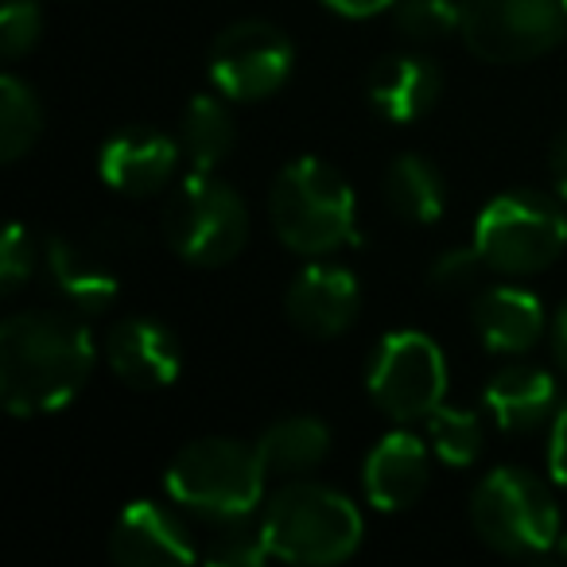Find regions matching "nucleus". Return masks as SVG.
<instances>
[{
    "instance_id": "f257e3e1",
    "label": "nucleus",
    "mask_w": 567,
    "mask_h": 567,
    "mask_svg": "<svg viewBox=\"0 0 567 567\" xmlns=\"http://www.w3.org/2000/svg\"><path fill=\"white\" fill-rule=\"evenodd\" d=\"M94 373V339L63 311H17L0 327V404L17 420L59 412Z\"/></svg>"
},
{
    "instance_id": "f03ea898",
    "label": "nucleus",
    "mask_w": 567,
    "mask_h": 567,
    "mask_svg": "<svg viewBox=\"0 0 567 567\" xmlns=\"http://www.w3.org/2000/svg\"><path fill=\"white\" fill-rule=\"evenodd\" d=\"M272 559L300 567L342 564L362 544V513L347 494L319 482L288 478L260 505Z\"/></svg>"
},
{
    "instance_id": "7ed1b4c3",
    "label": "nucleus",
    "mask_w": 567,
    "mask_h": 567,
    "mask_svg": "<svg viewBox=\"0 0 567 567\" xmlns=\"http://www.w3.org/2000/svg\"><path fill=\"white\" fill-rule=\"evenodd\" d=\"M268 221L300 257H327L354 241V187L323 159H292L268 190Z\"/></svg>"
},
{
    "instance_id": "20e7f679",
    "label": "nucleus",
    "mask_w": 567,
    "mask_h": 567,
    "mask_svg": "<svg viewBox=\"0 0 567 567\" xmlns=\"http://www.w3.org/2000/svg\"><path fill=\"white\" fill-rule=\"evenodd\" d=\"M265 463L257 447L237 440H195L172 458L164 474V489L179 509L198 520L249 517L265 505Z\"/></svg>"
},
{
    "instance_id": "39448f33",
    "label": "nucleus",
    "mask_w": 567,
    "mask_h": 567,
    "mask_svg": "<svg viewBox=\"0 0 567 567\" xmlns=\"http://www.w3.org/2000/svg\"><path fill=\"white\" fill-rule=\"evenodd\" d=\"M474 536L509 559H536L559 544V509L551 489L525 466H497L471 494Z\"/></svg>"
},
{
    "instance_id": "423d86ee",
    "label": "nucleus",
    "mask_w": 567,
    "mask_h": 567,
    "mask_svg": "<svg viewBox=\"0 0 567 567\" xmlns=\"http://www.w3.org/2000/svg\"><path fill=\"white\" fill-rule=\"evenodd\" d=\"M474 249L489 272L536 276L567 249V218L559 203L540 190H505L482 206L474 221Z\"/></svg>"
},
{
    "instance_id": "0eeeda50",
    "label": "nucleus",
    "mask_w": 567,
    "mask_h": 567,
    "mask_svg": "<svg viewBox=\"0 0 567 567\" xmlns=\"http://www.w3.org/2000/svg\"><path fill=\"white\" fill-rule=\"evenodd\" d=\"M159 229L179 260L195 268H221L249 245V210L226 179L195 172L167 198Z\"/></svg>"
},
{
    "instance_id": "6e6552de",
    "label": "nucleus",
    "mask_w": 567,
    "mask_h": 567,
    "mask_svg": "<svg viewBox=\"0 0 567 567\" xmlns=\"http://www.w3.org/2000/svg\"><path fill=\"white\" fill-rule=\"evenodd\" d=\"M458 35L482 63H528L567 35V0H458Z\"/></svg>"
},
{
    "instance_id": "1a4fd4ad",
    "label": "nucleus",
    "mask_w": 567,
    "mask_h": 567,
    "mask_svg": "<svg viewBox=\"0 0 567 567\" xmlns=\"http://www.w3.org/2000/svg\"><path fill=\"white\" fill-rule=\"evenodd\" d=\"M365 385L389 420L416 424L432 416L447 396V358L424 331H393L381 339Z\"/></svg>"
},
{
    "instance_id": "9d476101",
    "label": "nucleus",
    "mask_w": 567,
    "mask_h": 567,
    "mask_svg": "<svg viewBox=\"0 0 567 567\" xmlns=\"http://www.w3.org/2000/svg\"><path fill=\"white\" fill-rule=\"evenodd\" d=\"M296 71L292 40L268 20H237L210 48V82L229 102H265Z\"/></svg>"
},
{
    "instance_id": "9b49d317",
    "label": "nucleus",
    "mask_w": 567,
    "mask_h": 567,
    "mask_svg": "<svg viewBox=\"0 0 567 567\" xmlns=\"http://www.w3.org/2000/svg\"><path fill=\"white\" fill-rule=\"evenodd\" d=\"M284 311H288L296 331L308 339H339L354 327L358 311H362V288L347 268L311 265L292 280V288L284 296Z\"/></svg>"
},
{
    "instance_id": "f8f14e48",
    "label": "nucleus",
    "mask_w": 567,
    "mask_h": 567,
    "mask_svg": "<svg viewBox=\"0 0 567 567\" xmlns=\"http://www.w3.org/2000/svg\"><path fill=\"white\" fill-rule=\"evenodd\" d=\"M105 362L128 389H167L183 370V347L159 319L128 316L105 334Z\"/></svg>"
},
{
    "instance_id": "ddd939ff",
    "label": "nucleus",
    "mask_w": 567,
    "mask_h": 567,
    "mask_svg": "<svg viewBox=\"0 0 567 567\" xmlns=\"http://www.w3.org/2000/svg\"><path fill=\"white\" fill-rule=\"evenodd\" d=\"M110 556L121 567H179L195 564L190 528L167 505L133 502L110 533Z\"/></svg>"
},
{
    "instance_id": "4468645a",
    "label": "nucleus",
    "mask_w": 567,
    "mask_h": 567,
    "mask_svg": "<svg viewBox=\"0 0 567 567\" xmlns=\"http://www.w3.org/2000/svg\"><path fill=\"white\" fill-rule=\"evenodd\" d=\"M183 144L159 128H121L102 144V179L128 198H148L172 183Z\"/></svg>"
},
{
    "instance_id": "2eb2a0df",
    "label": "nucleus",
    "mask_w": 567,
    "mask_h": 567,
    "mask_svg": "<svg viewBox=\"0 0 567 567\" xmlns=\"http://www.w3.org/2000/svg\"><path fill=\"white\" fill-rule=\"evenodd\" d=\"M432 478V455L427 443H420L412 432H389L370 451L362 471L365 502L381 513H401L420 502Z\"/></svg>"
},
{
    "instance_id": "dca6fc26",
    "label": "nucleus",
    "mask_w": 567,
    "mask_h": 567,
    "mask_svg": "<svg viewBox=\"0 0 567 567\" xmlns=\"http://www.w3.org/2000/svg\"><path fill=\"white\" fill-rule=\"evenodd\" d=\"M365 94L385 121L412 125V121L427 117L443 97V71L420 51H401V55H389L373 66Z\"/></svg>"
},
{
    "instance_id": "f3484780",
    "label": "nucleus",
    "mask_w": 567,
    "mask_h": 567,
    "mask_svg": "<svg viewBox=\"0 0 567 567\" xmlns=\"http://www.w3.org/2000/svg\"><path fill=\"white\" fill-rule=\"evenodd\" d=\"M471 323L486 350L517 358L540 342L544 327H548V316H544V303L536 300L528 288L497 284V288H486V292L474 296Z\"/></svg>"
},
{
    "instance_id": "a211bd4d",
    "label": "nucleus",
    "mask_w": 567,
    "mask_h": 567,
    "mask_svg": "<svg viewBox=\"0 0 567 567\" xmlns=\"http://www.w3.org/2000/svg\"><path fill=\"white\" fill-rule=\"evenodd\" d=\"M43 260H48V280L51 292L63 303H71L79 316H105V311L117 303L121 280L110 268V260L97 257V252L82 249L71 237L51 234L43 245Z\"/></svg>"
},
{
    "instance_id": "6ab92c4d",
    "label": "nucleus",
    "mask_w": 567,
    "mask_h": 567,
    "mask_svg": "<svg viewBox=\"0 0 567 567\" xmlns=\"http://www.w3.org/2000/svg\"><path fill=\"white\" fill-rule=\"evenodd\" d=\"M482 401H486V412L494 416V424L502 432L525 435L536 432L540 424H548L559 412V385L540 365L513 362L486 381Z\"/></svg>"
},
{
    "instance_id": "aec40b11",
    "label": "nucleus",
    "mask_w": 567,
    "mask_h": 567,
    "mask_svg": "<svg viewBox=\"0 0 567 567\" xmlns=\"http://www.w3.org/2000/svg\"><path fill=\"white\" fill-rule=\"evenodd\" d=\"M268 478H300L331 455V427L316 416H284L257 440Z\"/></svg>"
},
{
    "instance_id": "412c9836",
    "label": "nucleus",
    "mask_w": 567,
    "mask_h": 567,
    "mask_svg": "<svg viewBox=\"0 0 567 567\" xmlns=\"http://www.w3.org/2000/svg\"><path fill=\"white\" fill-rule=\"evenodd\" d=\"M385 203L396 218L424 226V221L440 218L443 206H447V183H443L440 167L432 159L404 152L385 172Z\"/></svg>"
},
{
    "instance_id": "4be33fe9",
    "label": "nucleus",
    "mask_w": 567,
    "mask_h": 567,
    "mask_svg": "<svg viewBox=\"0 0 567 567\" xmlns=\"http://www.w3.org/2000/svg\"><path fill=\"white\" fill-rule=\"evenodd\" d=\"M179 144L195 172H218V164H226L237 144V121L229 105L214 94L190 97L179 121Z\"/></svg>"
},
{
    "instance_id": "5701e85b",
    "label": "nucleus",
    "mask_w": 567,
    "mask_h": 567,
    "mask_svg": "<svg viewBox=\"0 0 567 567\" xmlns=\"http://www.w3.org/2000/svg\"><path fill=\"white\" fill-rule=\"evenodd\" d=\"M43 136V105L40 94L17 74L0 79V159L17 164L40 144Z\"/></svg>"
},
{
    "instance_id": "b1692460",
    "label": "nucleus",
    "mask_w": 567,
    "mask_h": 567,
    "mask_svg": "<svg viewBox=\"0 0 567 567\" xmlns=\"http://www.w3.org/2000/svg\"><path fill=\"white\" fill-rule=\"evenodd\" d=\"M427 435H432V451L447 466H471L486 447V427H482L478 412L471 409H440L427 416Z\"/></svg>"
},
{
    "instance_id": "393cba45",
    "label": "nucleus",
    "mask_w": 567,
    "mask_h": 567,
    "mask_svg": "<svg viewBox=\"0 0 567 567\" xmlns=\"http://www.w3.org/2000/svg\"><path fill=\"white\" fill-rule=\"evenodd\" d=\"M265 559H272V551H268L260 513H249V517H229V520H210V548H206V564L260 567Z\"/></svg>"
},
{
    "instance_id": "a878e982",
    "label": "nucleus",
    "mask_w": 567,
    "mask_h": 567,
    "mask_svg": "<svg viewBox=\"0 0 567 567\" xmlns=\"http://www.w3.org/2000/svg\"><path fill=\"white\" fill-rule=\"evenodd\" d=\"M393 24L412 43H435L458 32V0H396Z\"/></svg>"
},
{
    "instance_id": "bb28decb",
    "label": "nucleus",
    "mask_w": 567,
    "mask_h": 567,
    "mask_svg": "<svg viewBox=\"0 0 567 567\" xmlns=\"http://www.w3.org/2000/svg\"><path fill=\"white\" fill-rule=\"evenodd\" d=\"M43 35V12L35 0H4L0 9V55L17 63V59L32 55L35 43Z\"/></svg>"
},
{
    "instance_id": "cd10ccee",
    "label": "nucleus",
    "mask_w": 567,
    "mask_h": 567,
    "mask_svg": "<svg viewBox=\"0 0 567 567\" xmlns=\"http://www.w3.org/2000/svg\"><path fill=\"white\" fill-rule=\"evenodd\" d=\"M35 268V245L20 221H9L4 241H0V292L12 296L20 292V284L32 276Z\"/></svg>"
},
{
    "instance_id": "c85d7f7f",
    "label": "nucleus",
    "mask_w": 567,
    "mask_h": 567,
    "mask_svg": "<svg viewBox=\"0 0 567 567\" xmlns=\"http://www.w3.org/2000/svg\"><path fill=\"white\" fill-rule=\"evenodd\" d=\"M486 272V260H482V252L474 245L471 249H447L443 257H435L432 284L443 292H463V288H474Z\"/></svg>"
},
{
    "instance_id": "c756f323",
    "label": "nucleus",
    "mask_w": 567,
    "mask_h": 567,
    "mask_svg": "<svg viewBox=\"0 0 567 567\" xmlns=\"http://www.w3.org/2000/svg\"><path fill=\"white\" fill-rule=\"evenodd\" d=\"M548 474L567 486V404H559V412L551 416V440H548Z\"/></svg>"
},
{
    "instance_id": "7c9ffc66",
    "label": "nucleus",
    "mask_w": 567,
    "mask_h": 567,
    "mask_svg": "<svg viewBox=\"0 0 567 567\" xmlns=\"http://www.w3.org/2000/svg\"><path fill=\"white\" fill-rule=\"evenodd\" d=\"M323 4L347 20H370L378 12H393L396 0H323Z\"/></svg>"
},
{
    "instance_id": "2f4dec72",
    "label": "nucleus",
    "mask_w": 567,
    "mask_h": 567,
    "mask_svg": "<svg viewBox=\"0 0 567 567\" xmlns=\"http://www.w3.org/2000/svg\"><path fill=\"white\" fill-rule=\"evenodd\" d=\"M548 172H551V187H556V195L567 198V133H559L556 144H551Z\"/></svg>"
},
{
    "instance_id": "473e14b6",
    "label": "nucleus",
    "mask_w": 567,
    "mask_h": 567,
    "mask_svg": "<svg viewBox=\"0 0 567 567\" xmlns=\"http://www.w3.org/2000/svg\"><path fill=\"white\" fill-rule=\"evenodd\" d=\"M548 339H551V358H556V365L567 373V300L559 303V311L551 316V331H548Z\"/></svg>"
},
{
    "instance_id": "72a5a7b5",
    "label": "nucleus",
    "mask_w": 567,
    "mask_h": 567,
    "mask_svg": "<svg viewBox=\"0 0 567 567\" xmlns=\"http://www.w3.org/2000/svg\"><path fill=\"white\" fill-rule=\"evenodd\" d=\"M564 556H567V540H564Z\"/></svg>"
}]
</instances>
